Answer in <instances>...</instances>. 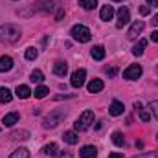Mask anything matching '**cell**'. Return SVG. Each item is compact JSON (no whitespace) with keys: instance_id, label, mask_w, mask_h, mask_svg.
<instances>
[{"instance_id":"cell-22","label":"cell","mask_w":158,"mask_h":158,"mask_svg":"<svg viewBox=\"0 0 158 158\" xmlns=\"http://www.w3.org/2000/svg\"><path fill=\"white\" fill-rule=\"evenodd\" d=\"M40 153H42V155H48V156H55V155L59 153V147H57V143H48V145L42 147Z\"/></svg>"},{"instance_id":"cell-8","label":"cell","mask_w":158,"mask_h":158,"mask_svg":"<svg viewBox=\"0 0 158 158\" xmlns=\"http://www.w3.org/2000/svg\"><path fill=\"white\" fill-rule=\"evenodd\" d=\"M129 20H131V11L127 9V7H119L118 9V22H116V28L118 30H121L125 24H129Z\"/></svg>"},{"instance_id":"cell-18","label":"cell","mask_w":158,"mask_h":158,"mask_svg":"<svg viewBox=\"0 0 158 158\" xmlns=\"http://www.w3.org/2000/svg\"><path fill=\"white\" fill-rule=\"evenodd\" d=\"M90 55H92V59H96V61H103V59H105V48H103V46H94V48L90 50Z\"/></svg>"},{"instance_id":"cell-3","label":"cell","mask_w":158,"mask_h":158,"mask_svg":"<svg viewBox=\"0 0 158 158\" xmlns=\"http://www.w3.org/2000/svg\"><path fill=\"white\" fill-rule=\"evenodd\" d=\"M92 123H94V112H92V110H85V112L76 119L74 127H76V131L83 132V131H88Z\"/></svg>"},{"instance_id":"cell-27","label":"cell","mask_w":158,"mask_h":158,"mask_svg":"<svg viewBox=\"0 0 158 158\" xmlns=\"http://www.w3.org/2000/svg\"><path fill=\"white\" fill-rule=\"evenodd\" d=\"M79 6L83 9H94L98 6V0H79Z\"/></svg>"},{"instance_id":"cell-4","label":"cell","mask_w":158,"mask_h":158,"mask_svg":"<svg viewBox=\"0 0 158 158\" xmlns=\"http://www.w3.org/2000/svg\"><path fill=\"white\" fill-rule=\"evenodd\" d=\"M70 35H72L74 40H79V42H88V40L92 39L90 30H88L86 26H83V24H76V26L70 30Z\"/></svg>"},{"instance_id":"cell-29","label":"cell","mask_w":158,"mask_h":158,"mask_svg":"<svg viewBox=\"0 0 158 158\" xmlns=\"http://www.w3.org/2000/svg\"><path fill=\"white\" fill-rule=\"evenodd\" d=\"M44 81V74L40 70H33L31 72V83H42Z\"/></svg>"},{"instance_id":"cell-36","label":"cell","mask_w":158,"mask_h":158,"mask_svg":"<svg viewBox=\"0 0 158 158\" xmlns=\"http://www.w3.org/2000/svg\"><path fill=\"white\" fill-rule=\"evenodd\" d=\"M151 40H153V42H158V30H155V31L151 33Z\"/></svg>"},{"instance_id":"cell-35","label":"cell","mask_w":158,"mask_h":158,"mask_svg":"<svg viewBox=\"0 0 158 158\" xmlns=\"http://www.w3.org/2000/svg\"><path fill=\"white\" fill-rule=\"evenodd\" d=\"M63 17H64V9H59V11H57V15H55V20H61Z\"/></svg>"},{"instance_id":"cell-26","label":"cell","mask_w":158,"mask_h":158,"mask_svg":"<svg viewBox=\"0 0 158 158\" xmlns=\"http://www.w3.org/2000/svg\"><path fill=\"white\" fill-rule=\"evenodd\" d=\"M112 142H114V145L121 147V145L125 143V138H123V134H121L119 131H116V132H112Z\"/></svg>"},{"instance_id":"cell-40","label":"cell","mask_w":158,"mask_h":158,"mask_svg":"<svg viewBox=\"0 0 158 158\" xmlns=\"http://www.w3.org/2000/svg\"><path fill=\"white\" fill-rule=\"evenodd\" d=\"M134 109H136V110H142V103H140V101H134Z\"/></svg>"},{"instance_id":"cell-14","label":"cell","mask_w":158,"mask_h":158,"mask_svg":"<svg viewBox=\"0 0 158 158\" xmlns=\"http://www.w3.org/2000/svg\"><path fill=\"white\" fill-rule=\"evenodd\" d=\"M103 88H105V85H103L101 79H92V81L88 83V92H90V94H98V92H101Z\"/></svg>"},{"instance_id":"cell-12","label":"cell","mask_w":158,"mask_h":158,"mask_svg":"<svg viewBox=\"0 0 158 158\" xmlns=\"http://www.w3.org/2000/svg\"><path fill=\"white\" fill-rule=\"evenodd\" d=\"M123 110H125V107H123V103L118 101V99H114V101L110 103V107H109V112H110L112 116H121Z\"/></svg>"},{"instance_id":"cell-19","label":"cell","mask_w":158,"mask_h":158,"mask_svg":"<svg viewBox=\"0 0 158 158\" xmlns=\"http://www.w3.org/2000/svg\"><path fill=\"white\" fill-rule=\"evenodd\" d=\"M145 46H147V40H145V39H140V40H138V44L132 48V55H134V57H140V55H143V52H145Z\"/></svg>"},{"instance_id":"cell-32","label":"cell","mask_w":158,"mask_h":158,"mask_svg":"<svg viewBox=\"0 0 158 158\" xmlns=\"http://www.w3.org/2000/svg\"><path fill=\"white\" fill-rule=\"evenodd\" d=\"M134 158H158V153L156 151H153V153H142V155H138V156Z\"/></svg>"},{"instance_id":"cell-21","label":"cell","mask_w":158,"mask_h":158,"mask_svg":"<svg viewBox=\"0 0 158 158\" xmlns=\"http://www.w3.org/2000/svg\"><path fill=\"white\" fill-rule=\"evenodd\" d=\"M9 138H11V140H28V138H30V131H26V129H20V131H13Z\"/></svg>"},{"instance_id":"cell-42","label":"cell","mask_w":158,"mask_h":158,"mask_svg":"<svg viewBox=\"0 0 158 158\" xmlns=\"http://www.w3.org/2000/svg\"><path fill=\"white\" fill-rule=\"evenodd\" d=\"M112 2H123V0H112Z\"/></svg>"},{"instance_id":"cell-1","label":"cell","mask_w":158,"mask_h":158,"mask_svg":"<svg viewBox=\"0 0 158 158\" xmlns=\"http://www.w3.org/2000/svg\"><path fill=\"white\" fill-rule=\"evenodd\" d=\"M20 35H22V31L15 24H2L0 26V42L13 44V42H17L20 39Z\"/></svg>"},{"instance_id":"cell-2","label":"cell","mask_w":158,"mask_h":158,"mask_svg":"<svg viewBox=\"0 0 158 158\" xmlns=\"http://www.w3.org/2000/svg\"><path fill=\"white\" fill-rule=\"evenodd\" d=\"M64 118H66V110H64V109H55V110H52V112L44 118L42 127H44V129H53V127H57Z\"/></svg>"},{"instance_id":"cell-16","label":"cell","mask_w":158,"mask_h":158,"mask_svg":"<svg viewBox=\"0 0 158 158\" xmlns=\"http://www.w3.org/2000/svg\"><path fill=\"white\" fill-rule=\"evenodd\" d=\"M13 68V59L9 55H2L0 57V72H9Z\"/></svg>"},{"instance_id":"cell-43","label":"cell","mask_w":158,"mask_h":158,"mask_svg":"<svg viewBox=\"0 0 158 158\" xmlns=\"http://www.w3.org/2000/svg\"><path fill=\"white\" fill-rule=\"evenodd\" d=\"M156 140H158V134H156Z\"/></svg>"},{"instance_id":"cell-25","label":"cell","mask_w":158,"mask_h":158,"mask_svg":"<svg viewBox=\"0 0 158 158\" xmlns=\"http://www.w3.org/2000/svg\"><path fill=\"white\" fill-rule=\"evenodd\" d=\"M9 158H30V151H28V149H24V147H20V149L13 151Z\"/></svg>"},{"instance_id":"cell-6","label":"cell","mask_w":158,"mask_h":158,"mask_svg":"<svg viewBox=\"0 0 158 158\" xmlns=\"http://www.w3.org/2000/svg\"><path fill=\"white\" fill-rule=\"evenodd\" d=\"M142 66L140 64H131L129 68H125L123 70V77L125 79H129V81H134V79H138L140 76H142Z\"/></svg>"},{"instance_id":"cell-34","label":"cell","mask_w":158,"mask_h":158,"mask_svg":"<svg viewBox=\"0 0 158 158\" xmlns=\"http://www.w3.org/2000/svg\"><path fill=\"white\" fill-rule=\"evenodd\" d=\"M140 13L145 17V15H149V13H151V7H149V6H142V7H140Z\"/></svg>"},{"instance_id":"cell-11","label":"cell","mask_w":158,"mask_h":158,"mask_svg":"<svg viewBox=\"0 0 158 158\" xmlns=\"http://www.w3.org/2000/svg\"><path fill=\"white\" fill-rule=\"evenodd\" d=\"M53 74L59 76V77H64V76L68 74V64L63 63V61H57V63L53 64Z\"/></svg>"},{"instance_id":"cell-17","label":"cell","mask_w":158,"mask_h":158,"mask_svg":"<svg viewBox=\"0 0 158 158\" xmlns=\"http://www.w3.org/2000/svg\"><path fill=\"white\" fill-rule=\"evenodd\" d=\"M17 121H19V112H9V114H6V116L2 118L4 127H13Z\"/></svg>"},{"instance_id":"cell-13","label":"cell","mask_w":158,"mask_h":158,"mask_svg":"<svg viewBox=\"0 0 158 158\" xmlns=\"http://www.w3.org/2000/svg\"><path fill=\"white\" fill-rule=\"evenodd\" d=\"M112 17H114V7L112 6H103L101 11H99V19L107 22V20H112Z\"/></svg>"},{"instance_id":"cell-7","label":"cell","mask_w":158,"mask_h":158,"mask_svg":"<svg viewBox=\"0 0 158 158\" xmlns=\"http://www.w3.org/2000/svg\"><path fill=\"white\" fill-rule=\"evenodd\" d=\"M143 28H145V22H143V20H136V22L131 26V30L127 31V39H131V40L138 39V35L143 31Z\"/></svg>"},{"instance_id":"cell-5","label":"cell","mask_w":158,"mask_h":158,"mask_svg":"<svg viewBox=\"0 0 158 158\" xmlns=\"http://www.w3.org/2000/svg\"><path fill=\"white\" fill-rule=\"evenodd\" d=\"M85 77H86V70H85V68H79V70H76V72L72 74L70 85H72L74 88H81V86L85 85Z\"/></svg>"},{"instance_id":"cell-9","label":"cell","mask_w":158,"mask_h":158,"mask_svg":"<svg viewBox=\"0 0 158 158\" xmlns=\"http://www.w3.org/2000/svg\"><path fill=\"white\" fill-rule=\"evenodd\" d=\"M55 7V2L53 0H39L37 4H33V9L35 11H52Z\"/></svg>"},{"instance_id":"cell-23","label":"cell","mask_w":158,"mask_h":158,"mask_svg":"<svg viewBox=\"0 0 158 158\" xmlns=\"http://www.w3.org/2000/svg\"><path fill=\"white\" fill-rule=\"evenodd\" d=\"M11 99H13V94H11L6 86H2V88H0V103L6 105V103H11Z\"/></svg>"},{"instance_id":"cell-15","label":"cell","mask_w":158,"mask_h":158,"mask_svg":"<svg viewBox=\"0 0 158 158\" xmlns=\"http://www.w3.org/2000/svg\"><path fill=\"white\" fill-rule=\"evenodd\" d=\"M15 94H17V98H20V99H28L33 92L30 90V86H28V85H19V86H17V90H15Z\"/></svg>"},{"instance_id":"cell-28","label":"cell","mask_w":158,"mask_h":158,"mask_svg":"<svg viewBox=\"0 0 158 158\" xmlns=\"http://www.w3.org/2000/svg\"><path fill=\"white\" fill-rule=\"evenodd\" d=\"M37 57H39L37 48H33V46H31V48H28V50H26V59H28V61H35Z\"/></svg>"},{"instance_id":"cell-33","label":"cell","mask_w":158,"mask_h":158,"mask_svg":"<svg viewBox=\"0 0 158 158\" xmlns=\"http://www.w3.org/2000/svg\"><path fill=\"white\" fill-rule=\"evenodd\" d=\"M140 118H142V121H149V119H151V112L142 109V110H140Z\"/></svg>"},{"instance_id":"cell-37","label":"cell","mask_w":158,"mask_h":158,"mask_svg":"<svg viewBox=\"0 0 158 158\" xmlns=\"http://www.w3.org/2000/svg\"><path fill=\"white\" fill-rule=\"evenodd\" d=\"M53 158H74V156H72L70 153H61L59 156H53Z\"/></svg>"},{"instance_id":"cell-41","label":"cell","mask_w":158,"mask_h":158,"mask_svg":"<svg viewBox=\"0 0 158 158\" xmlns=\"http://www.w3.org/2000/svg\"><path fill=\"white\" fill-rule=\"evenodd\" d=\"M153 26H158V15L153 17Z\"/></svg>"},{"instance_id":"cell-30","label":"cell","mask_w":158,"mask_h":158,"mask_svg":"<svg viewBox=\"0 0 158 158\" xmlns=\"http://www.w3.org/2000/svg\"><path fill=\"white\" fill-rule=\"evenodd\" d=\"M105 74H107L109 77H114V76L118 74V68H116V66H107V68H105Z\"/></svg>"},{"instance_id":"cell-10","label":"cell","mask_w":158,"mask_h":158,"mask_svg":"<svg viewBox=\"0 0 158 158\" xmlns=\"http://www.w3.org/2000/svg\"><path fill=\"white\" fill-rule=\"evenodd\" d=\"M79 156L81 158H98V149L94 145H85V147H81Z\"/></svg>"},{"instance_id":"cell-38","label":"cell","mask_w":158,"mask_h":158,"mask_svg":"<svg viewBox=\"0 0 158 158\" xmlns=\"http://www.w3.org/2000/svg\"><path fill=\"white\" fill-rule=\"evenodd\" d=\"M109 158H123V155H121V153H110Z\"/></svg>"},{"instance_id":"cell-39","label":"cell","mask_w":158,"mask_h":158,"mask_svg":"<svg viewBox=\"0 0 158 158\" xmlns=\"http://www.w3.org/2000/svg\"><path fill=\"white\" fill-rule=\"evenodd\" d=\"M147 4H149V6H153V7H156V6H158V0H147Z\"/></svg>"},{"instance_id":"cell-24","label":"cell","mask_w":158,"mask_h":158,"mask_svg":"<svg viewBox=\"0 0 158 158\" xmlns=\"http://www.w3.org/2000/svg\"><path fill=\"white\" fill-rule=\"evenodd\" d=\"M50 94V90H48V86H44V85H40L35 88V92H33V96L37 98V99H42V98H46Z\"/></svg>"},{"instance_id":"cell-20","label":"cell","mask_w":158,"mask_h":158,"mask_svg":"<svg viewBox=\"0 0 158 158\" xmlns=\"http://www.w3.org/2000/svg\"><path fill=\"white\" fill-rule=\"evenodd\" d=\"M63 140L66 142V143H70V145H76L79 142V136L74 132V131H66L64 134H63Z\"/></svg>"},{"instance_id":"cell-31","label":"cell","mask_w":158,"mask_h":158,"mask_svg":"<svg viewBox=\"0 0 158 158\" xmlns=\"http://www.w3.org/2000/svg\"><path fill=\"white\" fill-rule=\"evenodd\" d=\"M149 109H151V112L155 114V118L158 119V101H151V103H149Z\"/></svg>"}]
</instances>
